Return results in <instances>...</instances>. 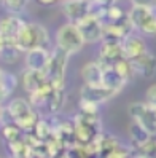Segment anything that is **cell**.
<instances>
[{"label":"cell","instance_id":"obj_1","mask_svg":"<svg viewBox=\"0 0 156 158\" xmlns=\"http://www.w3.org/2000/svg\"><path fill=\"white\" fill-rule=\"evenodd\" d=\"M48 42H50L48 31L42 24L30 23L24 26V29L18 37V40L14 42V45L22 53H26L32 48H37V46H46Z\"/></svg>","mask_w":156,"mask_h":158},{"label":"cell","instance_id":"obj_2","mask_svg":"<svg viewBox=\"0 0 156 158\" xmlns=\"http://www.w3.org/2000/svg\"><path fill=\"white\" fill-rule=\"evenodd\" d=\"M132 23V27L139 29L142 34L154 35L156 34V5L153 6H143V5H134L131 11L127 13Z\"/></svg>","mask_w":156,"mask_h":158},{"label":"cell","instance_id":"obj_3","mask_svg":"<svg viewBox=\"0 0 156 158\" xmlns=\"http://www.w3.org/2000/svg\"><path fill=\"white\" fill-rule=\"evenodd\" d=\"M58 46L61 50H64L67 54H75L78 53L85 45V39L81 35L77 23L69 21L67 24H64L56 34Z\"/></svg>","mask_w":156,"mask_h":158},{"label":"cell","instance_id":"obj_4","mask_svg":"<svg viewBox=\"0 0 156 158\" xmlns=\"http://www.w3.org/2000/svg\"><path fill=\"white\" fill-rule=\"evenodd\" d=\"M69 56L64 50H61L59 46L56 48L51 54L50 58V62H48V67L45 70V75H46V80L51 81V85L54 88H64L66 86V69H67V61H69Z\"/></svg>","mask_w":156,"mask_h":158},{"label":"cell","instance_id":"obj_5","mask_svg":"<svg viewBox=\"0 0 156 158\" xmlns=\"http://www.w3.org/2000/svg\"><path fill=\"white\" fill-rule=\"evenodd\" d=\"M127 114L134 122L142 125L151 136L156 134V109L146 102H132L127 107Z\"/></svg>","mask_w":156,"mask_h":158},{"label":"cell","instance_id":"obj_6","mask_svg":"<svg viewBox=\"0 0 156 158\" xmlns=\"http://www.w3.org/2000/svg\"><path fill=\"white\" fill-rule=\"evenodd\" d=\"M78 29L85 39V43H96L104 40V21L100 18L88 13L77 23Z\"/></svg>","mask_w":156,"mask_h":158},{"label":"cell","instance_id":"obj_7","mask_svg":"<svg viewBox=\"0 0 156 158\" xmlns=\"http://www.w3.org/2000/svg\"><path fill=\"white\" fill-rule=\"evenodd\" d=\"M121 58H124L121 40L104 39V42L100 43V50H99V62L102 66H112L113 62H116Z\"/></svg>","mask_w":156,"mask_h":158},{"label":"cell","instance_id":"obj_8","mask_svg":"<svg viewBox=\"0 0 156 158\" xmlns=\"http://www.w3.org/2000/svg\"><path fill=\"white\" fill-rule=\"evenodd\" d=\"M26 23L16 15L5 16L3 19H0V35L5 39L6 43H14L18 40L19 34L22 32Z\"/></svg>","mask_w":156,"mask_h":158},{"label":"cell","instance_id":"obj_9","mask_svg":"<svg viewBox=\"0 0 156 158\" xmlns=\"http://www.w3.org/2000/svg\"><path fill=\"white\" fill-rule=\"evenodd\" d=\"M116 93L113 89L107 88L105 85H88L85 83L80 89V98L88 99V101H93L96 104H102V102H107L108 99H112Z\"/></svg>","mask_w":156,"mask_h":158},{"label":"cell","instance_id":"obj_10","mask_svg":"<svg viewBox=\"0 0 156 158\" xmlns=\"http://www.w3.org/2000/svg\"><path fill=\"white\" fill-rule=\"evenodd\" d=\"M132 23L129 16H124L120 21H110L108 24H104V39L108 40H123L127 34L132 32Z\"/></svg>","mask_w":156,"mask_h":158},{"label":"cell","instance_id":"obj_11","mask_svg":"<svg viewBox=\"0 0 156 158\" xmlns=\"http://www.w3.org/2000/svg\"><path fill=\"white\" fill-rule=\"evenodd\" d=\"M132 64V69H134V75H139V77H153L154 72H156V56L148 51H145L143 54L137 58L129 59Z\"/></svg>","mask_w":156,"mask_h":158},{"label":"cell","instance_id":"obj_12","mask_svg":"<svg viewBox=\"0 0 156 158\" xmlns=\"http://www.w3.org/2000/svg\"><path fill=\"white\" fill-rule=\"evenodd\" d=\"M61 10L69 21L78 23L89 13V0H62Z\"/></svg>","mask_w":156,"mask_h":158},{"label":"cell","instance_id":"obj_13","mask_svg":"<svg viewBox=\"0 0 156 158\" xmlns=\"http://www.w3.org/2000/svg\"><path fill=\"white\" fill-rule=\"evenodd\" d=\"M50 58H51V53L45 46H37V48L26 51V66L27 69L45 72L48 67Z\"/></svg>","mask_w":156,"mask_h":158},{"label":"cell","instance_id":"obj_14","mask_svg":"<svg viewBox=\"0 0 156 158\" xmlns=\"http://www.w3.org/2000/svg\"><path fill=\"white\" fill-rule=\"evenodd\" d=\"M121 45H123L124 58H127V59L137 58V56H140V54H143L146 51L145 40L142 39V37H139V35H134L132 32L127 34L121 40Z\"/></svg>","mask_w":156,"mask_h":158},{"label":"cell","instance_id":"obj_15","mask_svg":"<svg viewBox=\"0 0 156 158\" xmlns=\"http://www.w3.org/2000/svg\"><path fill=\"white\" fill-rule=\"evenodd\" d=\"M102 73H104V67L99 61L86 62L83 69H81L83 81L88 83V85H100L102 83Z\"/></svg>","mask_w":156,"mask_h":158},{"label":"cell","instance_id":"obj_16","mask_svg":"<svg viewBox=\"0 0 156 158\" xmlns=\"http://www.w3.org/2000/svg\"><path fill=\"white\" fill-rule=\"evenodd\" d=\"M45 81H46V75H45V72H42V70L27 69L22 73V86L29 94L34 93V91H37Z\"/></svg>","mask_w":156,"mask_h":158},{"label":"cell","instance_id":"obj_17","mask_svg":"<svg viewBox=\"0 0 156 158\" xmlns=\"http://www.w3.org/2000/svg\"><path fill=\"white\" fill-rule=\"evenodd\" d=\"M104 67V73H102V85H105L107 88L113 89L115 93L121 91L123 86L126 85V80L118 73L113 66H102Z\"/></svg>","mask_w":156,"mask_h":158},{"label":"cell","instance_id":"obj_18","mask_svg":"<svg viewBox=\"0 0 156 158\" xmlns=\"http://www.w3.org/2000/svg\"><path fill=\"white\" fill-rule=\"evenodd\" d=\"M53 136L58 137L59 141H62L64 144L69 147L77 144V137H75V128H73V123H61L56 128H53Z\"/></svg>","mask_w":156,"mask_h":158},{"label":"cell","instance_id":"obj_19","mask_svg":"<svg viewBox=\"0 0 156 158\" xmlns=\"http://www.w3.org/2000/svg\"><path fill=\"white\" fill-rule=\"evenodd\" d=\"M127 133H129L131 141H132L137 147H140V145L146 144L148 141H151V134L146 131L142 125H139L137 122H134V120H132V123L129 125V128H127Z\"/></svg>","mask_w":156,"mask_h":158},{"label":"cell","instance_id":"obj_20","mask_svg":"<svg viewBox=\"0 0 156 158\" xmlns=\"http://www.w3.org/2000/svg\"><path fill=\"white\" fill-rule=\"evenodd\" d=\"M64 99H66V93H64V88H54L53 86V91L51 94L48 96L46 99V107L50 114H58L59 110L62 109L64 106Z\"/></svg>","mask_w":156,"mask_h":158},{"label":"cell","instance_id":"obj_21","mask_svg":"<svg viewBox=\"0 0 156 158\" xmlns=\"http://www.w3.org/2000/svg\"><path fill=\"white\" fill-rule=\"evenodd\" d=\"M30 110H32V104H30V102H27L26 99L18 98V99L11 101L10 104H8L6 114L11 117V120H16V118H19L21 115L30 112Z\"/></svg>","mask_w":156,"mask_h":158},{"label":"cell","instance_id":"obj_22","mask_svg":"<svg viewBox=\"0 0 156 158\" xmlns=\"http://www.w3.org/2000/svg\"><path fill=\"white\" fill-rule=\"evenodd\" d=\"M113 66V69L120 73V75L127 81L131 77H134V69H132V64H131V61L127 59V58H121V59H118L116 62H113L112 64Z\"/></svg>","mask_w":156,"mask_h":158},{"label":"cell","instance_id":"obj_23","mask_svg":"<svg viewBox=\"0 0 156 158\" xmlns=\"http://www.w3.org/2000/svg\"><path fill=\"white\" fill-rule=\"evenodd\" d=\"M37 120H38V117H37V114L34 112V110H30V112H27L24 115H21L19 118L13 120V122L19 126L22 131H30V129H34Z\"/></svg>","mask_w":156,"mask_h":158},{"label":"cell","instance_id":"obj_24","mask_svg":"<svg viewBox=\"0 0 156 158\" xmlns=\"http://www.w3.org/2000/svg\"><path fill=\"white\" fill-rule=\"evenodd\" d=\"M32 131L38 139H42V141H48V139L53 136V128L50 126V123L46 122V120H40V118L37 120V123H35Z\"/></svg>","mask_w":156,"mask_h":158},{"label":"cell","instance_id":"obj_25","mask_svg":"<svg viewBox=\"0 0 156 158\" xmlns=\"http://www.w3.org/2000/svg\"><path fill=\"white\" fill-rule=\"evenodd\" d=\"M21 131L22 129L13 122V125H3L0 134H2V137L10 144V142H14V141H18V139H21Z\"/></svg>","mask_w":156,"mask_h":158},{"label":"cell","instance_id":"obj_26","mask_svg":"<svg viewBox=\"0 0 156 158\" xmlns=\"http://www.w3.org/2000/svg\"><path fill=\"white\" fill-rule=\"evenodd\" d=\"M19 53H22L18 46L14 45V43H5V46H3V50H2V53H0V56H2V59L5 61V62H16L18 61V58H19Z\"/></svg>","mask_w":156,"mask_h":158},{"label":"cell","instance_id":"obj_27","mask_svg":"<svg viewBox=\"0 0 156 158\" xmlns=\"http://www.w3.org/2000/svg\"><path fill=\"white\" fill-rule=\"evenodd\" d=\"M124 16H126V13L123 11V8H121V6H118L116 3L107 6L105 18H107L108 21H120V19H123Z\"/></svg>","mask_w":156,"mask_h":158},{"label":"cell","instance_id":"obj_28","mask_svg":"<svg viewBox=\"0 0 156 158\" xmlns=\"http://www.w3.org/2000/svg\"><path fill=\"white\" fill-rule=\"evenodd\" d=\"M2 81H3V86H5L6 93H8V94H11V93L14 91V88H16V85H18V78L13 75V73L3 70V73H2Z\"/></svg>","mask_w":156,"mask_h":158},{"label":"cell","instance_id":"obj_29","mask_svg":"<svg viewBox=\"0 0 156 158\" xmlns=\"http://www.w3.org/2000/svg\"><path fill=\"white\" fill-rule=\"evenodd\" d=\"M3 5L10 13H19L26 8L27 0H3Z\"/></svg>","mask_w":156,"mask_h":158},{"label":"cell","instance_id":"obj_30","mask_svg":"<svg viewBox=\"0 0 156 158\" xmlns=\"http://www.w3.org/2000/svg\"><path fill=\"white\" fill-rule=\"evenodd\" d=\"M97 106L99 104H96V102H93V101L80 98V110H81V114H97Z\"/></svg>","mask_w":156,"mask_h":158},{"label":"cell","instance_id":"obj_31","mask_svg":"<svg viewBox=\"0 0 156 158\" xmlns=\"http://www.w3.org/2000/svg\"><path fill=\"white\" fill-rule=\"evenodd\" d=\"M129 155H131L129 148H126V147H123L120 144V145H116L113 150H112V153L108 155V158H126V156H129Z\"/></svg>","mask_w":156,"mask_h":158},{"label":"cell","instance_id":"obj_32","mask_svg":"<svg viewBox=\"0 0 156 158\" xmlns=\"http://www.w3.org/2000/svg\"><path fill=\"white\" fill-rule=\"evenodd\" d=\"M145 102L146 104H150L151 107L156 109V85H151L148 89H146V96H145Z\"/></svg>","mask_w":156,"mask_h":158},{"label":"cell","instance_id":"obj_33","mask_svg":"<svg viewBox=\"0 0 156 158\" xmlns=\"http://www.w3.org/2000/svg\"><path fill=\"white\" fill-rule=\"evenodd\" d=\"M2 73H3V70L0 69V102H3L8 96V93H6V89H5V86H3V81H2Z\"/></svg>","mask_w":156,"mask_h":158},{"label":"cell","instance_id":"obj_34","mask_svg":"<svg viewBox=\"0 0 156 158\" xmlns=\"http://www.w3.org/2000/svg\"><path fill=\"white\" fill-rule=\"evenodd\" d=\"M134 5H143V6H153L156 5V0H131Z\"/></svg>","mask_w":156,"mask_h":158},{"label":"cell","instance_id":"obj_35","mask_svg":"<svg viewBox=\"0 0 156 158\" xmlns=\"http://www.w3.org/2000/svg\"><path fill=\"white\" fill-rule=\"evenodd\" d=\"M40 5H54V3H58V2H62V0H37Z\"/></svg>","mask_w":156,"mask_h":158},{"label":"cell","instance_id":"obj_36","mask_svg":"<svg viewBox=\"0 0 156 158\" xmlns=\"http://www.w3.org/2000/svg\"><path fill=\"white\" fill-rule=\"evenodd\" d=\"M99 3H102V5H105V6H108V5H113V3H116V0H97Z\"/></svg>","mask_w":156,"mask_h":158},{"label":"cell","instance_id":"obj_37","mask_svg":"<svg viewBox=\"0 0 156 158\" xmlns=\"http://www.w3.org/2000/svg\"><path fill=\"white\" fill-rule=\"evenodd\" d=\"M0 3H3V0H0Z\"/></svg>","mask_w":156,"mask_h":158}]
</instances>
